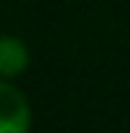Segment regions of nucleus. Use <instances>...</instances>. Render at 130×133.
Wrapping results in <instances>:
<instances>
[{"label": "nucleus", "mask_w": 130, "mask_h": 133, "mask_svg": "<svg viewBox=\"0 0 130 133\" xmlns=\"http://www.w3.org/2000/svg\"><path fill=\"white\" fill-rule=\"evenodd\" d=\"M33 128V109L14 79H0V133H27Z\"/></svg>", "instance_id": "f257e3e1"}, {"label": "nucleus", "mask_w": 130, "mask_h": 133, "mask_svg": "<svg viewBox=\"0 0 130 133\" xmlns=\"http://www.w3.org/2000/svg\"><path fill=\"white\" fill-rule=\"evenodd\" d=\"M30 68V49L16 35H0V79H19Z\"/></svg>", "instance_id": "f03ea898"}]
</instances>
